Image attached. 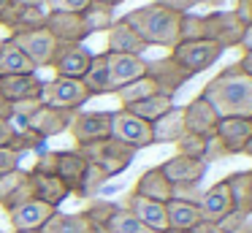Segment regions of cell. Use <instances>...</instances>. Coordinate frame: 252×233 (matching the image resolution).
Returning <instances> with one entry per match:
<instances>
[{"mask_svg":"<svg viewBox=\"0 0 252 233\" xmlns=\"http://www.w3.org/2000/svg\"><path fill=\"white\" fill-rule=\"evenodd\" d=\"M201 98L209 100L217 117L252 119V79L239 65H228L214 79H209L201 90Z\"/></svg>","mask_w":252,"mask_h":233,"instance_id":"cell-1","label":"cell"},{"mask_svg":"<svg viewBox=\"0 0 252 233\" xmlns=\"http://www.w3.org/2000/svg\"><path fill=\"white\" fill-rule=\"evenodd\" d=\"M179 16L176 11L165 8L160 3H147L138 8L127 11L122 19L138 33L147 46H163V49H174L179 43Z\"/></svg>","mask_w":252,"mask_h":233,"instance_id":"cell-2","label":"cell"},{"mask_svg":"<svg viewBox=\"0 0 252 233\" xmlns=\"http://www.w3.org/2000/svg\"><path fill=\"white\" fill-rule=\"evenodd\" d=\"M76 152L87 163H93L100 171H106L109 179L117 176V173H122L125 168H130L133 157H136V149H130V146L120 144V141H114V138H103V141H93V144L76 146Z\"/></svg>","mask_w":252,"mask_h":233,"instance_id":"cell-3","label":"cell"},{"mask_svg":"<svg viewBox=\"0 0 252 233\" xmlns=\"http://www.w3.org/2000/svg\"><path fill=\"white\" fill-rule=\"evenodd\" d=\"M244 22L236 16V11H209L203 14V38L217 43L220 49H236L244 35Z\"/></svg>","mask_w":252,"mask_h":233,"instance_id":"cell-4","label":"cell"},{"mask_svg":"<svg viewBox=\"0 0 252 233\" xmlns=\"http://www.w3.org/2000/svg\"><path fill=\"white\" fill-rule=\"evenodd\" d=\"M90 100L87 87L82 84V79H63L55 76L52 81H44L41 87V103L55 108H65V111H79L84 103Z\"/></svg>","mask_w":252,"mask_h":233,"instance_id":"cell-5","label":"cell"},{"mask_svg":"<svg viewBox=\"0 0 252 233\" xmlns=\"http://www.w3.org/2000/svg\"><path fill=\"white\" fill-rule=\"evenodd\" d=\"M109 138L120 141V144L130 146V149H147L152 146V125L138 119L136 114H130L127 108L111 111V133Z\"/></svg>","mask_w":252,"mask_h":233,"instance_id":"cell-6","label":"cell"},{"mask_svg":"<svg viewBox=\"0 0 252 233\" xmlns=\"http://www.w3.org/2000/svg\"><path fill=\"white\" fill-rule=\"evenodd\" d=\"M171 57L176 60V63L182 65V68L187 70V73H201V70L212 68L214 63H217L220 57H222V49L217 46V43L206 41V38H201V41H185V43H176L174 49H171Z\"/></svg>","mask_w":252,"mask_h":233,"instance_id":"cell-7","label":"cell"},{"mask_svg":"<svg viewBox=\"0 0 252 233\" xmlns=\"http://www.w3.org/2000/svg\"><path fill=\"white\" fill-rule=\"evenodd\" d=\"M8 38H14V43L28 54V60L35 65V70L49 68L52 60H55L57 38L46 27H38V30H30V33H19V35H8Z\"/></svg>","mask_w":252,"mask_h":233,"instance_id":"cell-8","label":"cell"},{"mask_svg":"<svg viewBox=\"0 0 252 233\" xmlns=\"http://www.w3.org/2000/svg\"><path fill=\"white\" fill-rule=\"evenodd\" d=\"M68 130H71L76 146L103 141L111 133V111H73Z\"/></svg>","mask_w":252,"mask_h":233,"instance_id":"cell-9","label":"cell"},{"mask_svg":"<svg viewBox=\"0 0 252 233\" xmlns=\"http://www.w3.org/2000/svg\"><path fill=\"white\" fill-rule=\"evenodd\" d=\"M147 76L155 81L158 92L171 95V98H174L176 92L192 79V73H187V70L182 68L171 54L168 57H160V60H147Z\"/></svg>","mask_w":252,"mask_h":233,"instance_id":"cell-10","label":"cell"},{"mask_svg":"<svg viewBox=\"0 0 252 233\" xmlns=\"http://www.w3.org/2000/svg\"><path fill=\"white\" fill-rule=\"evenodd\" d=\"M90 60H93V52L84 43H57L49 68H55V73L63 79H82L84 70L90 68Z\"/></svg>","mask_w":252,"mask_h":233,"instance_id":"cell-11","label":"cell"},{"mask_svg":"<svg viewBox=\"0 0 252 233\" xmlns=\"http://www.w3.org/2000/svg\"><path fill=\"white\" fill-rule=\"evenodd\" d=\"M106 68H109V90L114 95L120 87L147 76V60L136 54H111L106 52Z\"/></svg>","mask_w":252,"mask_h":233,"instance_id":"cell-12","label":"cell"},{"mask_svg":"<svg viewBox=\"0 0 252 233\" xmlns=\"http://www.w3.org/2000/svg\"><path fill=\"white\" fill-rule=\"evenodd\" d=\"M73 111H65V108H55V106H44L41 103L33 114L22 122V128H30L41 135V138H52V135H60L71 128Z\"/></svg>","mask_w":252,"mask_h":233,"instance_id":"cell-13","label":"cell"},{"mask_svg":"<svg viewBox=\"0 0 252 233\" xmlns=\"http://www.w3.org/2000/svg\"><path fill=\"white\" fill-rule=\"evenodd\" d=\"M41 87L44 81L35 73H0V95L8 103L41 100Z\"/></svg>","mask_w":252,"mask_h":233,"instance_id":"cell-14","label":"cell"},{"mask_svg":"<svg viewBox=\"0 0 252 233\" xmlns=\"http://www.w3.org/2000/svg\"><path fill=\"white\" fill-rule=\"evenodd\" d=\"M33 198V190H30V171L22 168H14L8 173H0V209L11 211L19 203Z\"/></svg>","mask_w":252,"mask_h":233,"instance_id":"cell-15","label":"cell"},{"mask_svg":"<svg viewBox=\"0 0 252 233\" xmlns=\"http://www.w3.org/2000/svg\"><path fill=\"white\" fill-rule=\"evenodd\" d=\"M182 119H185L187 133L203 135V138L214 135V128H217V122H220L217 111H214V108L209 106V100H203L201 95L192 98L187 106H182Z\"/></svg>","mask_w":252,"mask_h":233,"instance_id":"cell-16","label":"cell"},{"mask_svg":"<svg viewBox=\"0 0 252 233\" xmlns=\"http://www.w3.org/2000/svg\"><path fill=\"white\" fill-rule=\"evenodd\" d=\"M0 25L6 27L11 35H19V33H30L38 30V27L46 25V8H35V5H19L11 3L3 16H0Z\"/></svg>","mask_w":252,"mask_h":233,"instance_id":"cell-17","label":"cell"},{"mask_svg":"<svg viewBox=\"0 0 252 233\" xmlns=\"http://www.w3.org/2000/svg\"><path fill=\"white\" fill-rule=\"evenodd\" d=\"M46 30L57 38V43H82L87 35L82 14H68V11H46Z\"/></svg>","mask_w":252,"mask_h":233,"instance_id":"cell-18","label":"cell"},{"mask_svg":"<svg viewBox=\"0 0 252 233\" xmlns=\"http://www.w3.org/2000/svg\"><path fill=\"white\" fill-rule=\"evenodd\" d=\"M214 135L225 146L228 155H241V146L252 138V119L244 117H220Z\"/></svg>","mask_w":252,"mask_h":233,"instance_id":"cell-19","label":"cell"},{"mask_svg":"<svg viewBox=\"0 0 252 233\" xmlns=\"http://www.w3.org/2000/svg\"><path fill=\"white\" fill-rule=\"evenodd\" d=\"M55 211L57 209H52L49 203H44V200L30 198V200H25V203H19L17 209L8 211V220H11L14 231H41L44 222L49 220Z\"/></svg>","mask_w":252,"mask_h":233,"instance_id":"cell-20","label":"cell"},{"mask_svg":"<svg viewBox=\"0 0 252 233\" xmlns=\"http://www.w3.org/2000/svg\"><path fill=\"white\" fill-rule=\"evenodd\" d=\"M206 163L195 160V157H185V155H174L160 166V171L165 173L171 184H187V182H201L206 176Z\"/></svg>","mask_w":252,"mask_h":233,"instance_id":"cell-21","label":"cell"},{"mask_svg":"<svg viewBox=\"0 0 252 233\" xmlns=\"http://www.w3.org/2000/svg\"><path fill=\"white\" fill-rule=\"evenodd\" d=\"M84 171H87V160H84L76 149H57L55 176L65 184L68 193H71L73 198H76V193H79V184H82Z\"/></svg>","mask_w":252,"mask_h":233,"instance_id":"cell-22","label":"cell"},{"mask_svg":"<svg viewBox=\"0 0 252 233\" xmlns=\"http://www.w3.org/2000/svg\"><path fill=\"white\" fill-rule=\"evenodd\" d=\"M106 33H109V41H106L109 49H106V52H111V54H136V57H141V54L149 49L125 19H114V25H111Z\"/></svg>","mask_w":252,"mask_h":233,"instance_id":"cell-23","label":"cell"},{"mask_svg":"<svg viewBox=\"0 0 252 233\" xmlns=\"http://www.w3.org/2000/svg\"><path fill=\"white\" fill-rule=\"evenodd\" d=\"M127 211L138 217L149 231L155 233H163L168 231V220H165V203H158V200H149V198H141V195H127Z\"/></svg>","mask_w":252,"mask_h":233,"instance_id":"cell-24","label":"cell"},{"mask_svg":"<svg viewBox=\"0 0 252 233\" xmlns=\"http://www.w3.org/2000/svg\"><path fill=\"white\" fill-rule=\"evenodd\" d=\"M198 209H201L203 220H212V222H217L220 217L233 211V200H230V190H228V184H225V179L217 184H212L209 190H203L201 200H198Z\"/></svg>","mask_w":252,"mask_h":233,"instance_id":"cell-25","label":"cell"},{"mask_svg":"<svg viewBox=\"0 0 252 233\" xmlns=\"http://www.w3.org/2000/svg\"><path fill=\"white\" fill-rule=\"evenodd\" d=\"M130 193L141 195V198H149V200H158V203H168L171 200V182L160 171V166H155V168H147L138 176V182L133 184Z\"/></svg>","mask_w":252,"mask_h":233,"instance_id":"cell-26","label":"cell"},{"mask_svg":"<svg viewBox=\"0 0 252 233\" xmlns=\"http://www.w3.org/2000/svg\"><path fill=\"white\" fill-rule=\"evenodd\" d=\"M30 190H33V198L49 203L52 209H57L65 198H71L68 187L55 176V173H33L30 171Z\"/></svg>","mask_w":252,"mask_h":233,"instance_id":"cell-27","label":"cell"},{"mask_svg":"<svg viewBox=\"0 0 252 233\" xmlns=\"http://www.w3.org/2000/svg\"><path fill=\"white\" fill-rule=\"evenodd\" d=\"M233 200V211L244 217H252V171H233L225 179Z\"/></svg>","mask_w":252,"mask_h":233,"instance_id":"cell-28","label":"cell"},{"mask_svg":"<svg viewBox=\"0 0 252 233\" xmlns=\"http://www.w3.org/2000/svg\"><path fill=\"white\" fill-rule=\"evenodd\" d=\"M182 133H185V119H182V108L176 106L152 122V144H176Z\"/></svg>","mask_w":252,"mask_h":233,"instance_id":"cell-29","label":"cell"},{"mask_svg":"<svg viewBox=\"0 0 252 233\" xmlns=\"http://www.w3.org/2000/svg\"><path fill=\"white\" fill-rule=\"evenodd\" d=\"M0 73H35V65L14 43V38L0 41Z\"/></svg>","mask_w":252,"mask_h":233,"instance_id":"cell-30","label":"cell"},{"mask_svg":"<svg viewBox=\"0 0 252 233\" xmlns=\"http://www.w3.org/2000/svg\"><path fill=\"white\" fill-rule=\"evenodd\" d=\"M165 220H168L171 231H190L201 220V209H198V203H187V200L171 198L165 203Z\"/></svg>","mask_w":252,"mask_h":233,"instance_id":"cell-31","label":"cell"},{"mask_svg":"<svg viewBox=\"0 0 252 233\" xmlns=\"http://www.w3.org/2000/svg\"><path fill=\"white\" fill-rule=\"evenodd\" d=\"M82 84L87 87L90 98L111 95V90H109V68H106V52L103 54H93L90 68L84 70V76H82Z\"/></svg>","mask_w":252,"mask_h":233,"instance_id":"cell-32","label":"cell"},{"mask_svg":"<svg viewBox=\"0 0 252 233\" xmlns=\"http://www.w3.org/2000/svg\"><path fill=\"white\" fill-rule=\"evenodd\" d=\"M130 114H136L138 119H144V122L152 125L158 117H163L168 108H174V98L171 95H163V92H155V95L144 98V100L138 103H130V106H125Z\"/></svg>","mask_w":252,"mask_h":233,"instance_id":"cell-33","label":"cell"},{"mask_svg":"<svg viewBox=\"0 0 252 233\" xmlns=\"http://www.w3.org/2000/svg\"><path fill=\"white\" fill-rule=\"evenodd\" d=\"M82 22H84V30H87V35L106 33L111 25H114V8H111V5H106V3L93 0V3H90L87 8L82 11Z\"/></svg>","mask_w":252,"mask_h":233,"instance_id":"cell-34","label":"cell"},{"mask_svg":"<svg viewBox=\"0 0 252 233\" xmlns=\"http://www.w3.org/2000/svg\"><path fill=\"white\" fill-rule=\"evenodd\" d=\"M114 211H117V206L109 203V200H93V203L84 211H79V214L87 222V233H109V220H111Z\"/></svg>","mask_w":252,"mask_h":233,"instance_id":"cell-35","label":"cell"},{"mask_svg":"<svg viewBox=\"0 0 252 233\" xmlns=\"http://www.w3.org/2000/svg\"><path fill=\"white\" fill-rule=\"evenodd\" d=\"M41 233H87V222H84L82 214H63V211H55V214L44 222Z\"/></svg>","mask_w":252,"mask_h":233,"instance_id":"cell-36","label":"cell"},{"mask_svg":"<svg viewBox=\"0 0 252 233\" xmlns=\"http://www.w3.org/2000/svg\"><path fill=\"white\" fill-rule=\"evenodd\" d=\"M155 92H158L155 81L149 79V76H141V79L130 81V84H125V87H120V90H117L114 95L120 98L122 108H125V106H130V103H138V100H144V98L155 95Z\"/></svg>","mask_w":252,"mask_h":233,"instance_id":"cell-37","label":"cell"},{"mask_svg":"<svg viewBox=\"0 0 252 233\" xmlns=\"http://www.w3.org/2000/svg\"><path fill=\"white\" fill-rule=\"evenodd\" d=\"M109 233H155V231H149V228L144 225L133 211L117 206V211L111 214V220H109Z\"/></svg>","mask_w":252,"mask_h":233,"instance_id":"cell-38","label":"cell"},{"mask_svg":"<svg viewBox=\"0 0 252 233\" xmlns=\"http://www.w3.org/2000/svg\"><path fill=\"white\" fill-rule=\"evenodd\" d=\"M106 182H109V173L100 171L98 166H93V163H87V171H84V176H82L76 198H90V195L100 193V187H103Z\"/></svg>","mask_w":252,"mask_h":233,"instance_id":"cell-39","label":"cell"},{"mask_svg":"<svg viewBox=\"0 0 252 233\" xmlns=\"http://www.w3.org/2000/svg\"><path fill=\"white\" fill-rule=\"evenodd\" d=\"M201 38H203V16L201 14H192V11L182 14L179 16V43L201 41Z\"/></svg>","mask_w":252,"mask_h":233,"instance_id":"cell-40","label":"cell"},{"mask_svg":"<svg viewBox=\"0 0 252 233\" xmlns=\"http://www.w3.org/2000/svg\"><path fill=\"white\" fill-rule=\"evenodd\" d=\"M203 152H206V138L195 133H182V138L176 141V155L185 157H195V160H203Z\"/></svg>","mask_w":252,"mask_h":233,"instance_id":"cell-41","label":"cell"},{"mask_svg":"<svg viewBox=\"0 0 252 233\" xmlns=\"http://www.w3.org/2000/svg\"><path fill=\"white\" fill-rule=\"evenodd\" d=\"M44 141H46V138H41L35 130H30V128H17L14 141H11V149H17L19 155H25V152L41 149V146H44Z\"/></svg>","mask_w":252,"mask_h":233,"instance_id":"cell-42","label":"cell"},{"mask_svg":"<svg viewBox=\"0 0 252 233\" xmlns=\"http://www.w3.org/2000/svg\"><path fill=\"white\" fill-rule=\"evenodd\" d=\"M203 195L201 182H187V184H171V198L187 200V203H198Z\"/></svg>","mask_w":252,"mask_h":233,"instance_id":"cell-43","label":"cell"},{"mask_svg":"<svg viewBox=\"0 0 252 233\" xmlns=\"http://www.w3.org/2000/svg\"><path fill=\"white\" fill-rule=\"evenodd\" d=\"M214 225H217V233H241V228L247 225V217L239 211H230V214L220 217Z\"/></svg>","mask_w":252,"mask_h":233,"instance_id":"cell-44","label":"cell"},{"mask_svg":"<svg viewBox=\"0 0 252 233\" xmlns=\"http://www.w3.org/2000/svg\"><path fill=\"white\" fill-rule=\"evenodd\" d=\"M93 0H49L46 11H68V14H82Z\"/></svg>","mask_w":252,"mask_h":233,"instance_id":"cell-45","label":"cell"},{"mask_svg":"<svg viewBox=\"0 0 252 233\" xmlns=\"http://www.w3.org/2000/svg\"><path fill=\"white\" fill-rule=\"evenodd\" d=\"M19 160H22V155H19L17 149L0 146V173H8V171H14V168H19Z\"/></svg>","mask_w":252,"mask_h":233,"instance_id":"cell-46","label":"cell"},{"mask_svg":"<svg viewBox=\"0 0 252 233\" xmlns=\"http://www.w3.org/2000/svg\"><path fill=\"white\" fill-rule=\"evenodd\" d=\"M220 157H228V152H225V146L220 144V138L217 135H209L206 138V152H203V163H214V160H220Z\"/></svg>","mask_w":252,"mask_h":233,"instance_id":"cell-47","label":"cell"},{"mask_svg":"<svg viewBox=\"0 0 252 233\" xmlns=\"http://www.w3.org/2000/svg\"><path fill=\"white\" fill-rule=\"evenodd\" d=\"M155 3H160V5H165V8H171V11H176V14H187L190 8H195V0H155Z\"/></svg>","mask_w":252,"mask_h":233,"instance_id":"cell-48","label":"cell"},{"mask_svg":"<svg viewBox=\"0 0 252 233\" xmlns=\"http://www.w3.org/2000/svg\"><path fill=\"white\" fill-rule=\"evenodd\" d=\"M14 133H17V125L8 119H0V146H11Z\"/></svg>","mask_w":252,"mask_h":233,"instance_id":"cell-49","label":"cell"},{"mask_svg":"<svg viewBox=\"0 0 252 233\" xmlns=\"http://www.w3.org/2000/svg\"><path fill=\"white\" fill-rule=\"evenodd\" d=\"M187 233H217V225H214L212 220H203V217H201V220H198Z\"/></svg>","mask_w":252,"mask_h":233,"instance_id":"cell-50","label":"cell"},{"mask_svg":"<svg viewBox=\"0 0 252 233\" xmlns=\"http://www.w3.org/2000/svg\"><path fill=\"white\" fill-rule=\"evenodd\" d=\"M0 119H8V122H14V106L6 100V98L0 95Z\"/></svg>","mask_w":252,"mask_h":233,"instance_id":"cell-51","label":"cell"},{"mask_svg":"<svg viewBox=\"0 0 252 233\" xmlns=\"http://www.w3.org/2000/svg\"><path fill=\"white\" fill-rule=\"evenodd\" d=\"M239 49H244V52H252V22L244 27V35H241V43Z\"/></svg>","mask_w":252,"mask_h":233,"instance_id":"cell-52","label":"cell"},{"mask_svg":"<svg viewBox=\"0 0 252 233\" xmlns=\"http://www.w3.org/2000/svg\"><path fill=\"white\" fill-rule=\"evenodd\" d=\"M236 65H239V68H241V70H244V73L252 79V52H244V54H241V60H239Z\"/></svg>","mask_w":252,"mask_h":233,"instance_id":"cell-53","label":"cell"},{"mask_svg":"<svg viewBox=\"0 0 252 233\" xmlns=\"http://www.w3.org/2000/svg\"><path fill=\"white\" fill-rule=\"evenodd\" d=\"M11 3H19V5H35V8H46L49 0H11Z\"/></svg>","mask_w":252,"mask_h":233,"instance_id":"cell-54","label":"cell"},{"mask_svg":"<svg viewBox=\"0 0 252 233\" xmlns=\"http://www.w3.org/2000/svg\"><path fill=\"white\" fill-rule=\"evenodd\" d=\"M241 155H247V157H252V138L247 141L244 146H241Z\"/></svg>","mask_w":252,"mask_h":233,"instance_id":"cell-55","label":"cell"},{"mask_svg":"<svg viewBox=\"0 0 252 233\" xmlns=\"http://www.w3.org/2000/svg\"><path fill=\"white\" fill-rule=\"evenodd\" d=\"M195 3H203V5H222L225 0H195Z\"/></svg>","mask_w":252,"mask_h":233,"instance_id":"cell-56","label":"cell"},{"mask_svg":"<svg viewBox=\"0 0 252 233\" xmlns=\"http://www.w3.org/2000/svg\"><path fill=\"white\" fill-rule=\"evenodd\" d=\"M98 3H106V5H111V8H117V5L125 3V0H98Z\"/></svg>","mask_w":252,"mask_h":233,"instance_id":"cell-57","label":"cell"},{"mask_svg":"<svg viewBox=\"0 0 252 233\" xmlns=\"http://www.w3.org/2000/svg\"><path fill=\"white\" fill-rule=\"evenodd\" d=\"M8 5H11V0H0V16H3V11H6Z\"/></svg>","mask_w":252,"mask_h":233,"instance_id":"cell-58","label":"cell"},{"mask_svg":"<svg viewBox=\"0 0 252 233\" xmlns=\"http://www.w3.org/2000/svg\"><path fill=\"white\" fill-rule=\"evenodd\" d=\"M241 233H252V225H244V228H241Z\"/></svg>","mask_w":252,"mask_h":233,"instance_id":"cell-59","label":"cell"},{"mask_svg":"<svg viewBox=\"0 0 252 233\" xmlns=\"http://www.w3.org/2000/svg\"><path fill=\"white\" fill-rule=\"evenodd\" d=\"M163 233H187V231H171V228H168V231H163Z\"/></svg>","mask_w":252,"mask_h":233,"instance_id":"cell-60","label":"cell"},{"mask_svg":"<svg viewBox=\"0 0 252 233\" xmlns=\"http://www.w3.org/2000/svg\"><path fill=\"white\" fill-rule=\"evenodd\" d=\"M14 233H41V231H14Z\"/></svg>","mask_w":252,"mask_h":233,"instance_id":"cell-61","label":"cell"}]
</instances>
